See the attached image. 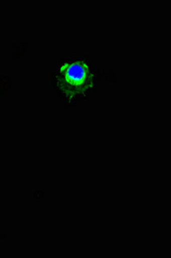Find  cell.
Instances as JSON below:
<instances>
[{"label": "cell", "instance_id": "1", "mask_svg": "<svg viewBox=\"0 0 171 258\" xmlns=\"http://www.w3.org/2000/svg\"><path fill=\"white\" fill-rule=\"evenodd\" d=\"M60 74L62 75L63 88H71V92L75 91L78 93L82 91L80 88L90 82V70L81 62L72 61L64 64Z\"/></svg>", "mask_w": 171, "mask_h": 258}]
</instances>
